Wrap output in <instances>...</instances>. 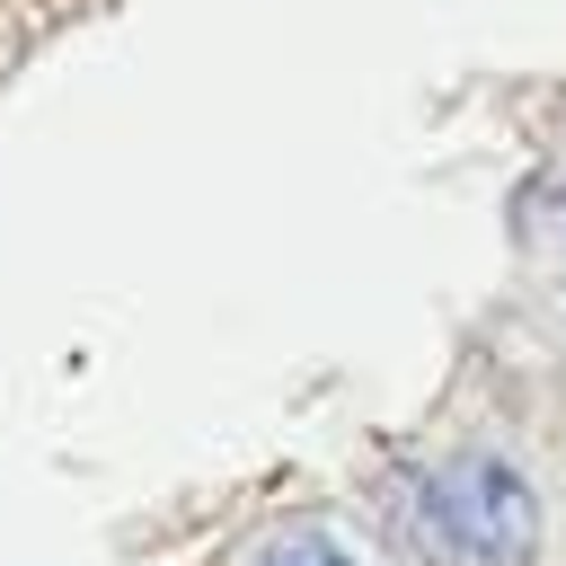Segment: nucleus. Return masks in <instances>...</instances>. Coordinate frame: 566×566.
Segmentation results:
<instances>
[{
  "label": "nucleus",
  "instance_id": "nucleus-1",
  "mask_svg": "<svg viewBox=\"0 0 566 566\" xmlns=\"http://www.w3.org/2000/svg\"><path fill=\"white\" fill-rule=\"evenodd\" d=\"M398 531L433 566H531L539 557V495L513 460L460 451L398 495Z\"/></svg>",
  "mask_w": 566,
  "mask_h": 566
},
{
  "label": "nucleus",
  "instance_id": "nucleus-2",
  "mask_svg": "<svg viewBox=\"0 0 566 566\" xmlns=\"http://www.w3.org/2000/svg\"><path fill=\"white\" fill-rule=\"evenodd\" d=\"M256 566H354V548L336 531H318V522H292V531H274L256 548Z\"/></svg>",
  "mask_w": 566,
  "mask_h": 566
}]
</instances>
